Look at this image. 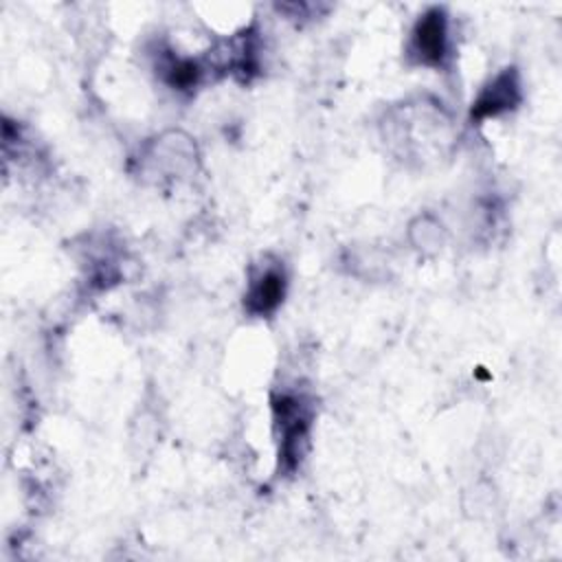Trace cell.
I'll use <instances>...</instances> for the list:
<instances>
[{
  "label": "cell",
  "mask_w": 562,
  "mask_h": 562,
  "mask_svg": "<svg viewBox=\"0 0 562 562\" xmlns=\"http://www.w3.org/2000/svg\"><path fill=\"white\" fill-rule=\"evenodd\" d=\"M272 428L277 437V459L283 474H292L310 450L312 426L316 417L314 400L294 389H281L272 393Z\"/></svg>",
  "instance_id": "7a4b0ae2"
},
{
  "label": "cell",
  "mask_w": 562,
  "mask_h": 562,
  "mask_svg": "<svg viewBox=\"0 0 562 562\" xmlns=\"http://www.w3.org/2000/svg\"><path fill=\"white\" fill-rule=\"evenodd\" d=\"M198 160L195 143L182 132H167L154 138L140 154V169L156 182L182 178Z\"/></svg>",
  "instance_id": "277c9868"
},
{
  "label": "cell",
  "mask_w": 562,
  "mask_h": 562,
  "mask_svg": "<svg viewBox=\"0 0 562 562\" xmlns=\"http://www.w3.org/2000/svg\"><path fill=\"white\" fill-rule=\"evenodd\" d=\"M522 101V81L516 66H505L483 83L470 105V121L481 123L516 110Z\"/></svg>",
  "instance_id": "8992f818"
},
{
  "label": "cell",
  "mask_w": 562,
  "mask_h": 562,
  "mask_svg": "<svg viewBox=\"0 0 562 562\" xmlns=\"http://www.w3.org/2000/svg\"><path fill=\"white\" fill-rule=\"evenodd\" d=\"M450 121L437 101H411L395 105L384 119V138L406 158H428L441 154Z\"/></svg>",
  "instance_id": "6da1fadb"
},
{
  "label": "cell",
  "mask_w": 562,
  "mask_h": 562,
  "mask_svg": "<svg viewBox=\"0 0 562 562\" xmlns=\"http://www.w3.org/2000/svg\"><path fill=\"white\" fill-rule=\"evenodd\" d=\"M406 57L415 66L443 68L450 59V18L443 7L426 9L413 24Z\"/></svg>",
  "instance_id": "3957f363"
},
{
  "label": "cell",
  "mask_w": 562,
  "mask_h": 562,
  "mask_svg": "<svg viewBox=\"0 0 562 562\" xmlns=\"http://www.w3.org/2000/svg\"><path fill=\"white\" fill-rule=\"evenodd\" d=\"M288 290V272L279 259H261L252 266L244 292V310L250 316L263 318L279 310Z\"/></svg>",
  "instance_id": "5b68a950"
},
{
  "label": "cell",
  "mask_w": 562,
  "mask_h": 562,
  "mask_svg": "<svg viewBox=\"0 0 562 562\" xmlns=\"http://www.w3.org/2000/svg\"><path fill=\"white\" fill-rule=\"evenodd\" d=\"M411 241L424 252H435L443 244V228L432 215H419L411 224Z\"/></svg>",
  "instance_id": "ba28073f"
},
{
  "label": "cell",
  "mask_w": 562,
  "mask_h": 562,
  "mask_svg": "<svg viewBox=\"0 0 562 562\" xmlns=\"http://www.w3.org/2000/svg\"><path fill=\"white\" fill-rule=\"evenodd\" d=\"M154 68L160 81L167 83L171 90L189 92L204 81L211 64L195 57H182L169 46H158L154 55Z\"/></svg>",
  "instance_id": "52a82bcc"
}]
</instances>
